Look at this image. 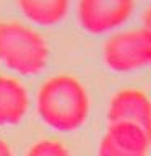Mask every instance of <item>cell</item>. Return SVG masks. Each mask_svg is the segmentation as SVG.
Returning <instances> with one entry per match:
<instances>
[{"label": "cell", "mask_w": 151, "mask_h": 156, "mask_svg": "<svg viewBox=\"0 0 151 156\" xmlns=\"http://www.w3.org/2000/svg\"><path fill=\"white\" fill-rule=\"evenodd\" d=\"M90 109L86 88L72 75H55L37 90L36 111L39 119L58 133H73L81 129Z\"/></svg>", "instance_id": "6da1fadb"}, {"label": "cell", "mask_w": 151, "mask_h": 156, "mask_svg": "<svg viewBox=\"0 0 151 156\" xmlns=\"http://www.w3.org/2000/svg\"><path fill=\"white\" fill-rule=\"evenodd\" d=\"M49 46L33 26L21 21H0V63L21 76L42 73L49 62Z\"/></svg>", "instance_id": "7a4b0ae2"}, {"label": "cell", "mask_w": 151, "mask_h": 156, "mask_svg": "<svg viewBox=\"0 0 151 156\" xmlns=\"http://www.w3.org/2000/svg\"><path fill=\"white\" fill-rule=\"evenodd\" d=\"M104 65L117 73L151 67V34L143 28L109 34L102 46Z\"/></svg>", "instance_id": "3957f363"}, {"label": "cell", "mask_w": 151, "mask_h": 156, "mask_svg": "<svg viewBox=\"0 0 151 156\" xmlns=\"http://www.w3.org/2000/svg\"><path fill=\"white\" fill-rule=\"evenodd\" d=\"M135 7V0H78L76 21L88 34H112L133 16Z\"/></svg>", "instance_id": "277c9868"}, {"label": "cell", "mask_w": 151, "mask_h": 156, "mask_svg": "<svg viewBox=\"0 0 151 156\" xmlns=\"http://www.w3.org/2000/svg\"><path fill=\"white\" fill-rule=\"evenodd\" d=\"M151 141L141 127L130 122L109 124L101 138L97 156H148Z\"/></svg>", "instance_id": "5b68a950"}, {"label": "cell", "mask_w": 151, "mask_h": 156, "mask_svg": "<svg viewBox=\"0 0 151 156\" xmlns=\"http://www.w3.org/2000/svg\"><path fill=\"white\" fill-rule=\"evenodd\" d=\"M107 120L109 124L130 122L138 125L151 141V99L141 90L125 88L117 91L109 102Z\"/></svg>", "instance_id": "8992f818"}, {"label": "cell", "mask_w": 151, "mask_h": 156, "mask_svg": "<svg viewBox=\"0 0 151 156\" xmlns=\"http://www.w3.org/2000/svg\"><path fill=\"white\" fill-rule=\"evenodd\" d=\"M29 111V94L21 81L0 75V127H15Z\"/></svg>", "instance_id": "52a82bcc"}, {"label": "cell", "mask_w": 151, "mask_h": 156, "mask_svg": "<svg viewBox=\"0 0 151 156\" xmlns=\"http://www.w3.org/2000/svg\"><path fill=\"white\" fill-rule=\"evenodd\" d=\"M16 3L23 16L31 24L52 28L67 18L72 0H16Z\"/></svg>", "instance_id": "ba28073f"}, {"label": "cell", "mask_w": 151, "mask_h": 156, "mask_svg": "<svg viewBox=\"0 0 151 156\" xmlns=\"http://www.w3.org/2000/svg\"><path fill=\"white\" fill-rule=\"evenodd\" d=\"M26 156H70V151L57 140H39L28 150Z\"/></svg>", "instance_id": "9c48e42d"}, {"label": "cell", "mask_w": 151, "mask_h": 156, "mask_svg": "<svg viewBox=\"0 0 151 156\" xmlns=\"http://www.w3.org/2000/svg\"><path fill=\"white\" fill-rule=\"evenodd\" d=\"M141 23H143V26H141V28H143L146 33L151 34V5L145 10L143 18H141Z\"/></svg>", "instance_id": "30bf717a"}, {"label": "cell", "mask_w": 151, "mask_h": 156, "mask_svg": "<svg viewBox=\"0 0 151 156\" xmlns=\"http://www.w3.org/2000/svg\"><path fill=\"white\" fill-rule=\"evenodd\" d=\"M0 156H13L12 148H10L8 143L2 138H0Z\"/></svg>", "instance_id": "8fae6325"}]
</instances>
